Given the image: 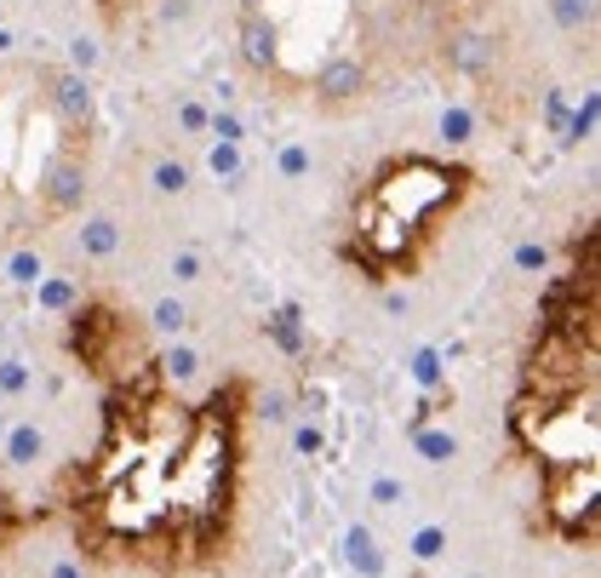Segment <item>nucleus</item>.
Instances as JSON below:
<instances>
[{"label": "nucleus", "mask_w": 601, "mask_h": 578, "mask_svg": "<svg viewBox=\"0 0 601 578\" xmlns=\"http://www.w3.org/2000/svg\"><path fill=\"white\" fill-rule=\"evenodd\" d=\"M0 18H7V12H0Z\"/></svg>", "instance_id": "obj_15"}, {"label": "nucleus", "mask_w": 601, "mask_h": 578, "mask_svg": "<svg viewBox=\"0 0 601 578\" xmlns=\"http://www.w3.org/2000/svg\"><path fill=\"white\" fill-rule=\"evenodd\" d=\"M92 7H97V12H104L109 23H120V18H127V12H138V7H143V0H92Z\"/></svg>", "instance_id": "obj_13"}, {"label": "nucleus", "mask_w": 601, "mask_h": 578, "mask_svg": "<svg viewBox=\"0 0 601 578\" xmlns=\"http://www.w3.org/2000/svg\"><path fill=\"white\" fill-rule=\"evenodd\" d=\"M212 172H223V178H235V172H241V143H212Z\"/></svg>", "instance_id": "obj_11"}, {"label": "nucleus", "mask_w": 601, "mask_h": 578, "mask_svg": "<svg viewBox=\"0 0 601 578\" xmlns=\"http://www.w3.org/2000/svg\"><path fill=\"white\" fill-rule=\"evenodd\" d=\"M482 189V172L453 155L430 149H401L384 155L349 195L344 230H338V264L356 269L367 287L418 281L436 264L447 230Z\"/></svg>", "instance_id": "obj_3"}, {"label": "nucleus", "mask_w": 601, "mask_h": 578, "mask_svg": "<svg viewBox=\"0 0 601 578\" xmlns=\"http://www.w3.org/2000/svg\"><path fill=\"white\" fill-rule=\"evenodd\" d=\"M195 269H200V258L195 253H178V281H195Z\"/></svg>", "instance_id": "obj_14"}, {"label": "nucleus", "mask_w": 601, "mask_h": 578, "mask_svg": "<svg viewBox=\"0 0 601 578\" xmlns=\"http://www.w3.org/2000/svg\"><path fill=\"white\" fill-rule=\"evenodd\" d=\"M550 18H556L562 30L579 35V30H590V23H596V7H590V0H550Z\"/></svg>", "instance_id": "obj_5"}, {"label": "nucleus", "mask_w": 601, "mask_h": 578, "mask_svg": "<svg viewBox=\"0 0 601 578\" xmlns=\"http://www.w3.org/2000/svg\"><path fill=\"white\" fill-rule=\"evenodd\" d=\"M258 379L230 372L178 395L155 356L104 379V413L81 464L58 475L74 556L104 573L207 578L241 550L253 482Z\"/></svg>", "instance_id": "obj_1"}, {"label": "nucleus", "mask_w": 601, "mask_h": 578, "mask_svg": "<svg viewBox=\"0 0 601 578\" xmlns=\"http://www.w3.org/2000/svg\"><path fill=\"white\" fill-rule=\"evenodd\" d=\"M281 172H287V178L310 172V149H304V143H287V149H281Z\"/></svg>", "instance_id": "obj_12"}, {"label": "nucleus", "mask_w": 601, "mask_h": 578, "mask_svg": "<svg viewBox=\"0 0 601 578\" xmlns=\"http://www.w3.org/2000/svg\"><path fill=\"white\" fill-rule=\"evenodd\" d=\"M69 356L81 361L97 384L115 379V372H127L132 361H143V349L132 344V315L120 304H109V298L74 304V315H69Z\"/></svg>", "instance_id": "obj_4"}, {"label": "nucleus", "mask_w": 601, "mask_h": 578, "mask_svg": "<svg viewBox=\"0 0 601 578\" xmlns=\"http://www.w3.org/2000/svg\"><path fill=\"white\" fill-rule=\"evenodd\" d=\"M207 138H212V143H246L241 115H235V109H212V120H207Z\"/></svg>", "instance_id": "obj_7"}, {"label": "nucleus", "mask_w": 601, "mask_h": 578, "mask_svg": "<svg viewBox=\"0 0 601 578\" xmlns=\"http://www.w3.org/2000/svg\"><path fill=\"white\" fill-rule=\"evenodd\" d=\"M596 218L562 246L505 401V441L533 475L539 527L567 550L601 539V264Z\"/></svg>", "instance_id": "obj_2"}, {"label": "nucleus", "mask_w": 601, "mask_h": 578, "mask_svg": "<svg viewBox=\"0 0 601 578\" xmlns=\"http://www.w3.org/2000/svg\"><path fill=\"white\" fill-rule=\"evenodd\" d=\"M172 115H178V127H184L189 138H207V120H212V109L200 104V97H178V109H172Z\"/></svg>", "instance_id": "obj_8"}, {"label": "nucleus", "mask_w": 601, "mask_h": 578, "mask_svg": "<svg viewBox=\"0 0 601 578\" xmlns=\"http://www.w3.org/2000/svg\"><path fill=\"white\" fill-rule=\"evenodd\" d=\"M470 132H475V115H470L464 104H447V109H441V138H447V143H464Z\"/></svg>", "instance_id": "obj_9"}, {"label": "nucleus", "mask_w": 601, "mask_h": 578, "mask_svg": "<svg viewBox=\"0 0 601 578\" xmlns=\"http://www.w3.org/2000/svg\"><path fill=\"white\" fill-rule=\"evenodd\" d=\"M81 246H86L92 258H104V253H115V223H109V218H92L86 230H81Z\"/></svg>", "instance_id": "obj_10"}, {"label": "nucleus", "mask_w": 601, "mask_h": 578, "mask_svg": "<svg viewBox=\"0 0 601 578\" xmlns=\"http://www.w3.org/2000/svg\"><path fill=\"white\" fill-rule=\"evenodd\" d=\"M149 178H155V189H161V195H184V189H189V166H184V161H172V155H161Z\"/></svg>", "instance_id": "obj_6"}]
</instances>
